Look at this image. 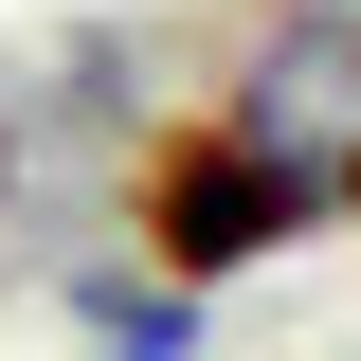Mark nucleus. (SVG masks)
Listing matches in <instances>:
<instances>
[{
  "mask_svg": "<svg viewBox=\"0 0 361 361\" xmlns=\"http://www.w3.org/2000/svg\"><path fill=\"white\" fill-rule=\"evenodd\" d=\"M325 199H361V145H343V163H325Z\"/></svg>",
  "mask_w": 361,
  "mask_h": 361,
  "instance_id": "obj_3",
  "label": "nucleus"
},
{
  "mask_svg": "<svg viewBox=\"0 0 361 361\" xmlns=\"http://www.w3.org/2000/svg\"><path fill=\"white\" fill-rule=\"evenodd\" d=\"M307 217H325V163L271 145L253 109H180V127L145 145V271H163V289H235V271L289 253Z\"/></svg>",
  "mask_w": 361,
  "mask_h": 361,
  "instance_id": "obj_1",
  "label": "nucleus"
},
{
  "mask_svg": "<svg viewBox=\"0 0 361 361\" xmlns=\"http://www.w3.org/2000/svg\"><path fill=\"white\" fill-rule=\"evenodd\" d=\"M73 343L90 361H199V289H163V271H73Z\"/></svg>",
  "mask_w": 361,
  "mask_h": 361,
  "instance_id": "obj_2",
  "label": "nucleus"
}]
</instances>
